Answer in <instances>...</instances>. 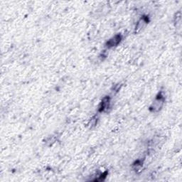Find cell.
<instances>
[{"mask_svg":"<svg viewBox=\"0 0 182 182\" xmlns=\"http://www.w3.org/2000/svg\"><path fill=\"white\" fill-rule=\"evenodd\" d=\"M164 103H165V97L163 95L162 92H161L154 98L152 103L149 107V110L152 113H158L162 109Z\"/></svg>","mask_w":182,"mask_h":182,"instance_id":"1","label":"cell"},{"mask_svg":"<svg viewBox=\"0 0 182 182\" xmlns=\"http://www.w3.org/2000/svg\"><path fill=\"white\" fill-rule=\"evenodd\" d=\"M123 40V36L121 34H116L114 36L110 39L106 43V46L108 49H112L114 47H116Z\"/></svg>","mask_w":182,"mask_h":182,"instance_id":"2","label":"cell"},{"mask_svg":"<svg viewBox=\"0 0 182 182\" xmlns=\"http://www.w3.org/2000/svg\"><path fill=\"white\" fill-rule=\"evenodd\" d=\"M110 108V97H104L99 105L100 113H106Z\"/></svg>","mask_w":182,"mask_h":182,"instance_id":"3","label":"cell"},{"mask_svg":"<svg viewBox=\"0 0 182 182\" xmlns=\"http://www.w3.org/2000/svg\"><path fill=\"white\" fill-rule=\"evenodd\" d=\"M148 23V19L146 18V17H142L141 19L138 20V21L137 22L135 25V28H134V31L136 33H139L142 30H143L145 28L147 24Z\"/></svg>","mask_w":182,"mask_h":182,"instance_id":"4","label":"cell"},{"mask_svg":"<svg viewBox=\"0 0 182 182\" xmlns=\"http://www.w3.org/2000/svg\"><path fill=\"white\" fill-rule=\"evenodd\" d=\"M57 139H58V136H57V134H53V135H51L48 137V138H46V145L48 146V147H51L54 144L56 143V142L57 141Z\"/></svg>","mask_w":182,"mask_h":182,"instance_id":"5","label":"cell"},{"mask_svg":"<svg viewBox=\"0 0 182 182\" xmlns=\"http://www.w3.org/2000/svg\"><path fill=\"white\" fill-rule=\"evenodd\" d=\"M174 24L176 28L180 29L181 26V13L179 11L176 14V16H174Z\"/></svg>","mask_w":182,"mask_h":182,"instance_id":"6","label":"cell"},{"mask_svg":"<svg viewBox=\"0 0 182 182\" xmlns=\"http://www.w3.org/2000/svg\"><path fill=\"white\" fill-rule=\"evenodd\" d=\"M133 169L136 172H138V171H140L143 167V161L141 160H138L136 161L133 164Z\"/></svg>","mask_w":182,"mask_h":182,"instance_id":"7","label":"cell"},{"mask_svg":"<svg viewBox=\"0 0 182 182\" xmlns=\"http://www.w3.org/2000/svg\"><path fill=\"white\" fill-rule=\"evenodd\" d=\"M98 116L95 115L93 116V118H92L91 119H90L89 123H88V125L90 128H93V127H95L97 124V123H98Z\"/></svg>","mask_w":182,"mask_h":182,"instance_id":"8","label":"cell"}]
</instances>
